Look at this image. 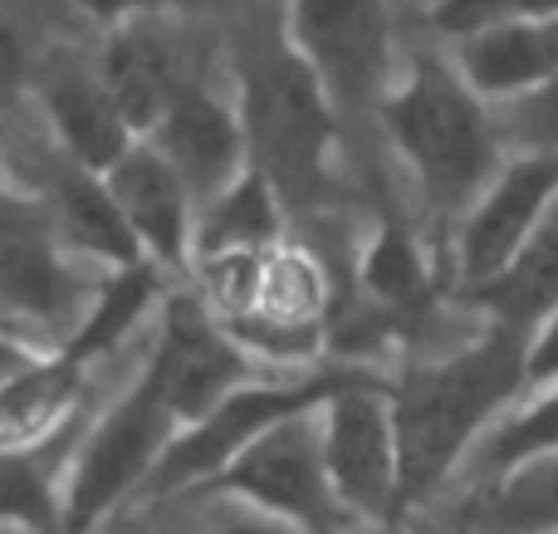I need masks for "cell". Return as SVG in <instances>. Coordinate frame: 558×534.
Wrapping results in <instances>:
<instances>
[{
  "label": "cell",
  "instance_id": "cell-1",
  "mask_svg": "<svg viewBox=\"0 0 558 534\" xmlns=\"http://www.w3.org/2000/svg\"><path fill=\"white\" fill-rule=\"evenodd\" d=\"M520 383H530V339L495 324L471 349L407 373L392 388L402 500L426 496L490 422V412L520 392Z\"/></svg>",
  "mask_w": 558,
  "mask_h": 534
},
{
  "label": "cell",
  "instance_id": "cell-2",
  "mask_svg": "<svg viewBox=\"0 0 558 534\" xmlns=\"http://www.w3.org/2000/svg\"><path fill=\"white\" fill-rule=\"evenodd\" d=\"M383 118L432 211H471L500 172V123L490 104L441 59H416L407 84L387 94Z\"/></svg>",
  "mask_w": 558,
  "mask_h": 534
},
{
  "label": "cell",
  "instance_id": "cell-3",
  "mask_svg": "<svg viewBox=\"0 0 558 534\" xmlns=\"http://www.w3.org/2000/svg\"><path fill=\"white\" fill-rule=\"evenodd\" d=\"M241 123L251 167L284 206H308L328 182L338 108L318 74L289 45L255 49L241 69Z\"/></svg>",
  "mask_w": 558,
  "mask_h": 534
},
{
  "label": "cell",
  "instance_id": "cell-4",
  "mask_svg": "<svg viewBox=\"0 0 558 534\" xmlns=\"http://www.w3.org/2000/svg\"><path fill=\"white\" fill-rule=\"evenodd\" d=\"M373 383H383V378L363 373V368H328V373H314V378H299V383H251V388L231 392L216 412H206L196 427L177 432V441L167 447L162 466L153 471L147 486L162 496V490H182L202 476H221L245 447H255L279 422L318 412L333 398H343V392L373 388Z\"/></svg>",
  "mask_w": 558,
  "mask_h": 534
},
{
  "label": "cell",
  "instance_id": "cell-5",
  "mask_svg": "<svg viewBox=\"0 0 558 534\" xmlns=\"http://www.w3.org/2000/svg\"><path fill=\"white\" fill-rule=\"evenodd\" d=\"M177 412L167 408V398L157 392V383L143 373L133 392L113 408V417L84 441L78 466L69 476V496H64V515L59 530L64 534H84L94 530L98 515L118 506L133 486L153 481V471L162 466L167 447L177 441Z\"/></svg>",
  "mask_w": 558,
  "mask_h": 534
},
{
  "label": "cell",
  "instance_id": "cell-6",
  "mask_svg": "<svg viewBox=\"0 0 558 534\" xmlns=\"http://www.w3.org/2000/svg\"><path fill=\"white\" fill-rule=\"evenodd\" d=\"M284 45L328 88L338 113L387 104L392 15L387 0H289Z\"/></svg>",
  "mask_w": 558,
  "mask_h": 534
},
{
  "label": "cell",
  "instance_id": "cell-7",
  "mask_svg": "<svg viewBox=\"0 0 558 534\" xmlns=\"http://www.w3.org/2000/svg\"><path fill=\"white\" fill-rule=\"evenodd\" d=\"M216 486L255 500L260 510L279 515L299 534H338V525H343V515H348L333 490V476H328L324 417L314 422V412L270 427L255 447H245L241 457L221 471Z\"/></svg>",
  "mask_w": 558,
  "mask_h": 534
},
{
  "label": "cell",
  "instance_id": "cell-8",
  "mask_svg": "<svg viewBox=\"0 0 558 534\" xmlns=\"http://www.w3.org/2000/svg\"><path fill=\"white\" fill-rule=\"evenodd\" d=\"M255 359L231 339L211 304L196 290H172L162 300V333H157L147 378L167 398L182 427H196L206 412H216L231 392L251 388Z\"/></svg>",
  "mask_w": 558,
  "mask_h": 534
},
{
  "label": "cell",
  "instance_id": "cell-9",
  "mask_svg": "<svg viewBox=\"0 0 558 534\" xmlns=\"http://www.w3.org/2000/svg\"><path fill=\"white\" fill-rule=\"evenodd\" d=\"M558 206V153H520L495 172V182L481 192V202L465 211L456 235V275L461 290L500 280L510 260L534 241L549 211Z\"/></svg>",
  "mask_w": 558,
  "mask_h": 534
},
{
  "label": "cell",
  "instance_id": "cell-10",
  "mask_svg": "<svg viewBox=\"0 0 558 534\" xmlns=\"http://www.w3.org/2000/svg\"><path fill=\"white\" fill-rule=\"evenodd\" d=\"M78 280L64 260V235L45 206L0 196V319L20 329H64L69 339L84 324Z\"/></svg>",
  "mask_w": 558,
  "mask_h": 534
},
{
  "label": "cell",
  "instance_id": "cell-11",
  "mask_svg": "<svg viewBox=\"0 0 558 534\" xmlns=\"http://www.w3.org/2000/svg\"><path fill=\"white\" fill-rule=\"evenodd\" d=\"M392 388H353L324 408V457L333 490L348 515H363L373 525L392 520L402 506V461H397V427H392Z\"/></svg>",
  "mask_w": 558,
  "mask_h": 534
},
{
  "label": "cell",
  "instance_id": "cell-12",
  "mask_svg": "<svg viewBox=\"0 0 558 534\" xmlns=\"http://www.w3.org/2000/svg\"><path fill=\"white\" fill-rule=\"evenodd\" d=\"M147 143L172 162L182 186L192 192L196 216L221 202L245 172H251V143H245L241 108H226L211 88L192 84L172 104V113L147 133Z\"/></svg>",
  "mask_w": 558,
  "mask_h": 534
},
{
  "label": "cell",
  "instance_id": "cell-13",
  "mask_svg": "<svg viewBox=\"0 0 558 534\" xmlns=\"http://www.w3.org/2000/svg\"><path fill=\"white\" fill-rule=\"evenodd\" d=\"M98 74H104L108 94L118 98V108H123V118L133 123L137 137L153 133L172 113L177 98L196 84V78H186L182 49L167 35L162 15H137L108 29Z\"/></svg>",
  "mask_w": 558,
  "mask_h": 534
},
{
  "label": "cell",
  "instance_id": "cell-14",
  "mask_svg": "<svg viewBox=\"0 0 558 534\" xmlns=\"http://www.w3.org/2000/svg\"><path fill=\"white\" fill-rule=\"evenodd\" d=\"M104 182H108V192H113L118 211L133 226V235L143 241L147 260H157L162 270H192V241H196L192 192H186L182 177L172 172V162H167L147 137Z\"/></svg>",
  "mask_w": 558,
  "mask_h": 534
},
{
  "label": "cell",
  "instance_id": "cell-15",
  "mask_svg": "<svg viewBox=\"0 0 558 534\" xmlns=\"http://www.w3.org/2000/svg\"><path fill=\"white\" fill-rule=\"evenodd\" d=\"M39 104L54 128V137L64 143V153L74 157V167L94 177H108L143 137L133 133V123L123 118L118 98L108 94L104 74L84 64H59L39 78Z\"/></svg>",
  "mask_w": 558,
  "mask_h": 534
},
{
  "label": "cell",
  "instance_id": "cell-16",
  "mask_svg": "<svg viewBox=\"0 0 558 534\" xmlns=\"http://www.w3.org/2000/svg\"><path fill=\"white\" fill-rule=\"evenodd\" d=\"M456 69L485 104H514V98L558 78V20L475 29V35L461 39Z\"/></svg>",
  "mask_w": 558,
  "mask_h": 534
},
{
  "label": "cell",
  "instance_id": "cell-17",
  "mask_svg": "<svg viewBox=\"0 0 558 534\" xmlns=\"http://www.w3.org/2000/svg\"><path fill=\"white\" fill-rule=\"evenodd\" d=\"M465 300L481 304L495 329H510L520 339H534L549 324V314L558 310V206L534 231V241L510 260V270L471 290Z\"/></svg>",
  "mask_w": 558,
  "mask_h": 534
},
{
  "label": "cell",
  "instance_id": "cell-18",
  "mask_svg": "<svg viewBox=\"0 0 558 534\" xmlns=\"http://www.w3.org/2000/svg\"><path fill=\"white\" fill-rule=\"evenodd\" d=\"M84 368L64 353L54 359H29L15 378L0 388V447L5 451H29L45 441L64 437L69 408L78 398Z\"/></svg>",
  "mask_w": 558,
  "mask_h": 534
},
{
  "label": "cell",
  "instance_id": "cell-19",
  "mask_svg": "<svg viewBox=\"0 0 558 534\" xmlns=\"http://www.w3.org/2000/svg\"><path fill=\"white\" fill-rule=\"evenodd\" d=\"M49 216H54L64 245L98 255V260L113 265V270H133V265L147 260L143 241L133 235L128 216L118 211L108 182L104 177H94V172H84V167H69V172L59 177Z\"/></svg>",
  "mask_w": 558,
  "mask_h": 534
},
{
  "label": "cell",
  "instance_id": "cell-20",
  "mask_svg": "<svg viewBox=\"0 0 558 534\" xmlns=\"http://www.w3.org/2000/svg\"><path fill=\"white\" fill-rule=\"evenodd\" d=\"M284 231V202L265 172H245L221 202H211L196 216V241H192V265L216 260V255H270Z\"/></svg>",
  "mask_w": 558,
  "mask_h": 534
},
{
  "label": "cell",
  "instance_id": "cell-21",
  "mask_svg": "<svg viewBox=\"0 0 558 534\" xmlns=\"http://www.w3.org/2000/svg\"><path fill=\"white\" fill-rule=\"evenodd\" d=\"M471 534H558V451L505 471L475 500Z\"/></svg>",
  "mask_w": 558,
  "mask_h": 534
},
{
  "label": "cell",
  "instance_id": "cell-22",
  "mask_svg": "<svg viewBox=\"0 0 558 534\" xmlns=\"http://www.w3.org/2000/svg\"><path fill=\"white\" fill-rule=\"evenodd\" d=\"M157 300H167L162 294V265L157 260H143V265H133V270H113V280L88 300L84 324L74 329V339H64L59 353L74 359L78 368H88V363L104 359L108 349H118V343L133 333V324L143 319Z\"/></svg>",
  "mask_w": 558,
  "mask_h": 534
},
{
  "label": "cell",
  "instance_id": "cell-23",
  "mask_svg": "<svg viewBox=\"0 0 558 534\" xmlns=\"http://www.w3.org/2000/svg\"><path fill=\"white\" fill-rule=\"evenodd\" d=\"M357 280H363L367 300L377 304V319H412V314H422L432 304L436 290L412 231L402 221H392V216L367 241L363 260H357Z\"/></svg>",
  "mask_w": 558,
  "mask_h": 534
},
{
  "label": "cell",
  "instance_id": "cell-24",
  "mask_svg": "<svg viewBox=\"0 0 558 534\" xmlns=\"http://www.w3.org/2000/svg\"><path fill=\"white\" fill-rule=\"evenodd\" d=\"M324 314H328V275L299 245H275L265 255L260 270V300L245 319L275 324V329H304V333H324Z\"/></svg>",
  "mask_w": 558,
  "mask_h": 534
},
{
  "label": "cell",
  "instance_id": "cell-25",
  "mask_svg": "<svg viewBox=\"0 0 558 534\" xmlns=\"http://www.w3.org/2000/svg\"><path fill=\"white\" fill-rule=\"evenodd\" d=\"M59 451V447H54ZM54 451L29 447L5 451L0 447V525H25V530H54Z\"/></svg>",
  "mask_w": 558,
  "mask_h": 534
},
{
  "label": "cell",
  "instance_id": "cell-26",
  "mask_svg": "<svg viewBox=\"0 0 558 534\" xmlns=\"http://www.w3.org/2000/svg\"><path fill=\"white\" fill-rule=\"evenodd\" d=\"M544 451H558V383L544 392L534 408H524L514 422H505L490 437V451H485V466L510 471L530 457H544Z\"/></svg>",
  "mask_w": 558,
  "mask_h": 534
},
{
  "label": "cell",
  "instance_id": "cell-27",
  "mask_svg": "<svg viewBox=\"0 0 558 534\" xmlns=\"http://www.w3.org/2000/svg\"><path fill=\"white\" fill-rule=\"evenodd\" d=\"M524 20H558V0H436L432 25L465 39L490 25H524Z\"/></svg>",
  "mask_w": 558,
  "mask_h": 534
},
{
  "label": "cell",
  "instance_id": "cell-28",
  "mask_svg": "<svg viewBox=\"0 0 558 534\" xmlns=\"http://www.w3.org/2000/svg\"><path fill=\"white\" fill-rule=\"evenodd\" d=\"M495 123L510 128L520 153H558V78L534 94L514 98V104L495 108Z\"/></svg>",
  "mask_w": 558,
  "mask_h": 534
},
{
  "label": "cell",
  "instance_id": "cell-29",
  "mask_svg": "<svg viewBox=\"0 0 558 534\" xmlns=\"http://www.w3.org/2000/svg\"><path fill=\"white\" fill-rule=\"evenodd\" d=\"M88 15L98 20L104 29L123 25V20H137V15H167V10H186L196 0H78Z\"/></svg>",
  "mask_w": 558,
  "mask_h": 534
},
{
  "label": "cell",
  "instance_id": "cell-30",
  "mask_svg": "<svg viewBox=\"0 0 558 534\" xmlns=\"http://www.w3.org/2000/svg\"><path fill=\"white\" fill-rule=\"evenodd\" d=\"M25 88V45L15 39V29L0 20V113L20 98Z\"/></svg>",
  "mask_w": 558,
  "mask_h": 534
},
{
  "label": "cell",
  "instance_id": "cell-31",
  "mask_svg": "<svg viewBox=\"0 0 558 534\" xmlns=\"http://www.w3.org/2000/svg\"><path fill=\"white\" fill-rule=\"evenodd\" d=\"M530 383H558V310L530 339Z\"/></svg>",
  "mask_w": 558,
  "mask_h": 534
},
{
  "label": "cell",
  "instance_id": "cell-32",
  "mask_svg": "<svg viewBox=\"0 0 558 534\" xmlns=\"http://www.w3.org/2000/svg\"><path fill=\"white\" fill-rule=\"evenodd\" d=\"M226 534H299V530L284 525V520H235V525H226Z\"/></svg>",
  "mask_w": 558,
  "mask_h": 534
},
{
  "label": "cell",
  "instance_id": "cell-33",
  "mask_svg": "<svg viewBox=\"0 0 558 534\" xmlns=\"http://www.w3.org/2000/svg\"><path fill=\"white\" fill-rule=\"evenodd\" d=\"M363 534H392V530H387V525H373V530H363Z\"/></svg>",
  "mask_w": 558,
  "mask_h": 534
},
{
  "label": "cell",
  "instance_id": "cell-34",
  "mask_svg": "<svg viewBox=\"0 0 558 534\" xmlns=\"http://www.w3.org/2000/svg\"><path fill=\"white\" fill-rule=\"evenodd\" d=\"M0 196H5V182H0Z\"/></svg>",
  "mask_w": 558,
  "mask_h": 534
}]
</instances>
